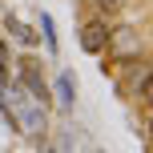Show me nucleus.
Wrapping results in <instances>:
<instances>
[{"instance_id":"1","label":"nucleus","mask_w":153,"mask_h":153,"mask_svg":"<svg viewBox=\"0 0 153 153\" xmlns=\"http://www.w3.org/2000/svg\"><path fill=\"white\" fill-rule=\"evenodd\" d=\"M109 32H113V28H109L105 20H89L81 28V45L89 48V53H105V48H109Z\"/></svg>"},{"instance_id":"2","label":"nucleus","mask_w":153,"mask_h":153,"mask_svg":"<svg viewBox=\"0 0 153 153\" xmlns=\"http://www.w3.org/2000/svg\"><path fill=\"white\" fill-rule=\"evenodd\" d=\"M109 45H113V53H121V56H133L141 48V36L133 28H113L109 32Z\"/></svg>"},{"instance_id":"3","label":"nucleus","mask_w":153,"mask_h":153,"mask_svg":"<svg viewBox=\"0 0 153 153\" xmlns=\"http://www.w3.org/2000/svg\"><path fill=\"white\" fill-rule=\"evenodd\" d=\"M149 65L145 61H137V65H125V89H129V93H141V85H145L149 81Z\"/></svg>"},{"instance_id":"4","label":"nucleus","mask_w":153,"mask_h":153,"mask_svg":"<svg viewBox=\"0 0 153 153\" xmlns=\"http://www.w3.org/2000/svg\"><path fill=\"white\" fill-rule=\"evenodd\" d=\"M56 93H61V101H65V105H73L76 85H73V76H69V73H61V76H56Z\"/></svg>"},{"instance_id":"5","label":"nucleus","mask_w":153,"mask_h":153,"mask_svg":"<svg viewBox=\"0 0 153 153\" xmlns=\"http://www.w3.org/2000/svg\"><path fill=\"white\" fill-rule=\"evenodd\" d=\"M137 97H145V105H149V113H153V76L141 85V93H137Z\"/></svg>"},{"instance_id":"6","label":"nucleus","mask_w":153,"mask_h":153,"mask_svg":"<svg viewBox=\"0 0 153 153\" xmlns=\"http://www.w3.org/2000/svg\"><path fill=\"white\" fill-rule=\"evenodd\" d=\"M97 4L105 8V12H117V8H125V4H129V0H97Z\"/></svg>"},{"instance_id":"7","label":"nucleus","mask_w":153,"mask_h":153,"mask_svg":"<svg viewBox=\"0 0 153 153\" xmlns=\"http://www.w3.org/2000/svg\"><path fill=\"white\" fill-rule=\"evenodd\" d=\"M149 137H153V113H149Z\"/></svg>"}]
</instances>
